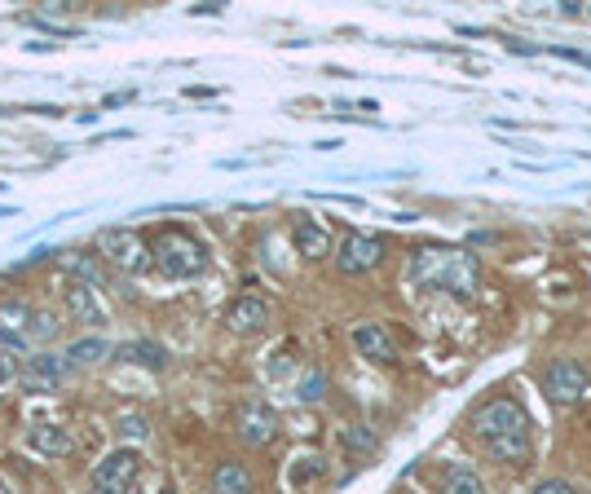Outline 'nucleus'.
<instances>
[{"label": "nucleus", "mask_w": 591, "mask_h": 494, "mask_svg": "<svg viewBox=\"0 0 591 494\" xmlns=\"http://www.w3.org/2000/svg\"><path fill=\"white\" fill-rule=\"evenodd\" d=\"M406 278L433 292H450L459 300H472L481 287V265L472 261V252L464 247H419L406 265Z\"/></svg>", "instance_id": "nucleus-1"}, {"label": "nucleus", "mask_w": 591, "mask_h": 494, "mask_svg": "<svg viewBox=\"0 0 591 494\" xmlns=\"http://www.w3.org/2000/svg\"><path fill=\"white\" fill-rule=\"evenodd\" d=\"M150 256H155V270L164 278H199L208 270V252H203L199 239L181 230H164L155 243H150Z\"/></svg>", "instance_id": "nucleus-2"}, {"label": "nucleus", "mask_w": 591, "mask_h": 494, "mask_svg": "<svg viewBox=\"0 0 591 494\" xmlns=\"http://www.w3.org/2000/svg\"><path fill=\"white\" fill-rule=\"evenodd\" d=\"M93 252L106 256V261H111L115 270H124V274H146L150 265H155L150 243L137 230H128V225H106V230H98Z\"/></svg>", "instance_id": "nucleus-3"}, {"label": "nucleus", "mask_w": 591, "mask_h": 494, "mask_svg": "<svg viewBox=\"0 0 591 494\" xmlns=\"http://www.w3.org/2000/svg\"><path fill=\"white\" fill-rule=\"evenodd\" d=\"M137 472H142V455H137V450H128V446L111 450V455H102L98 464H93L89 494H128Z\"/></svg>", "instance_id": "nucleus-4"}, {"label": "nucleus", "mask_w": 591, "mask_h": 494, "mask_svg": "<svg viewBox=\"0 0 591 494\" xmlns=\"http://www.w3.org/2000/svg\"><path fill=\"white\" fill-rule=\"evenodd\" d=\"M543 393H547V402H556V406L583 402V397L591 393V371L583 367V362H574V358L552 362L547 375H543Z\"/></svg>", "instance_id": "nucleus-5"}, {"label": "nucleus", "mask_w": 591, "mask_h": 494, "mask_svg": "<svg viewBox=\"0 0 591 494\" xmlns=\"http://www.w3.org/2000/svg\"><path fill=\"white\" fill-rule=\"evenodd\" d=\"M521 428H530V420H525L521 402H512V397H494V402L472 411V433H477L481 442L503 437V433H521Z\"/></svg>", "instance_id": "nucleus-6"}, {"label": "nucleus", "mask_w": 591, "mask_h": 494, "mask_svg": "<svg viewBox=\"0 0 591 494\" xmlns=\"http://www.w3.org/2000/svg\"><path fill=\"white\" fill-rule=\"evenodd\" d=\"M67 371H71L67 353L40 349V353H31V358L23 362V371H18V384H23L27 393H49V389H58V384L67 380Z\"/></svg>", "instance_id": "nucleus-7"}, {"label": "nucleus", "mask_w": 591, "mask_h": 494, "mask_svg": "<svg viewBox=\"0 0 591 494\" xmlns=\"http://www.w3.org/2000/svg\"><path fill=\"white\" fill-rule=\"evenodd\" d=\"M380 261H384V243L375 239V234L353 230V234H345V239H340V252H336V270H340V274L358 278V274L375 270Z\"/></svg>", "instance_id": "nucleus-8"}, {"label": "nucleus", "mask_w": 591, "mask_h": 494, "mask_svg": "<svg viewBox=\"0 0 591 494\" xmlns=\"http://www.w3.org/2000/svg\"><path fill=\"white\" fill-rule=\"evenodd\" d=\"M234 428H239V437L247 446H270L278 437V415L270 402H243L234 411Z\"/></svg>", "instance_id": "nucleus-9"}, {"label": "nucleus", "mask_w": 591, "mask_h": 494, "mask_svg": "<svg viewBox=\"0 0 591 494\" xmlns=\"http://www.w3.org/2000/svg\"><path fill=\"white\" fill-rule=\"evenodd\" d=\"M349 340H353V349H358L362 358H371V362H397V345H393L389 331H384V322H353Z\"/></svg>", "instance_id": "nucleus-10"}, {"label": "nucleus", "mask_w": 591, "mask_h": 494, "mask_svg": "<svg viewBox=\"0 0 591 494\" xmlns=\"http://www.w3.org/2000/svg\"><path fill=\"white\" fill-rule=\"evenodd\" d=\"M225 322H230V331H239V336H252V331H261L265 322H270V305H265L261 296H239L225 309Z\"/></svg>", "instance_id": "nucleus-11"}, {"label": "nucleus", "mask_w": 591, "mask_h": 494, "mask_svg": "<svg viewBox=\"0 0 591 494\" xmlns=\"http://www.w3.org/2000/svg\"><path fill=\"white\" fill-rule=\"evenodd\" d=\"M58 270H67L71 274V283H84V287H106V270H102V261H98V252H62L58 256Z\"/></svg>", "instance_id": "nucleus-12"}, {"label": "nucleus", "mask_w": 591, "mask_h": 494, "mask_svg": "<svg viewBox=\"0 0 591 494\" xmlns=\"http://www.w3.org/2000/svg\"><path fill=\"white\" fill-rule=\"evenodd\" d=\"M27 446L36 450V455H45V459H67L75 442H71V433L67 428H58V424H36V428H27Z\"/></svg>", "instance_id": "nucleus-13"}, {"label": "nucleus", "mask_w": 591, "mask_h": 494, "mask_svg": "<svg viewBox=\"0 0 591 494\" xmlns=\"http://www.w3.org/2000/svg\"><path fill=\"white\" fill-rule=\"evenodd\" d=\"M208 494H252V472L239 459H221L208 477Z\"/></svg>", "instance_id": "nucleus-14"}, {"label": "nucleus", "mask_w": 591, "mask_h": 494, "mask_svg": "<svg viewBox=\"0 0 591 494\" xmlns=\"http://www.w3.org/2000/svg\"><path fill=\"white\" fill-rule=\"evenodd\" d=\"M486 455L494 464H521V459H530V428H521V433H503V437H490Z\"/></svg>", "instance_id": "nucleus-15"}, {"label": "nucleus", "mask_w": 591, "mask_h": 494, "mask_svg": "<svg viewBox=\"0 0 591 494\" xmlns=\"http://www.w3.org/2000/svg\"><path fill=\"white\" fill-rule=\"evenodd\" d=\"M67 314L75 322H106L102 314V305H98V296H93V287H84V283H67Z\"/></svg>", "instance_id": "nucleus-16"}, {"label": "nucleus", "mask_w": 591, "mask_h": 494, "mask_svg": "<svg viewBox=\"0 0 591 494\" xmlns=\"http://www.w3.org/2000/svg\"><path fill=\"white\" fill-rule=\"evenodd\" d=\"M296 247H300V256H309V261H322V256L331 252V234L322 230L318 221H296Z\"/></svg>", "instance_id": "nucleus-17"}, {"label": "nucleus", "mask_w": 591, "mask_h": 494, "mask_svg": "<svg viewBox=\"0 0 591 494\" xmlns=\"http://www.w3.org/2000/svg\"><path fill=\"white\" fill-rule=\"evenodd\" d=\"M442 494H486L481 486V472L472 464H450L442 477Z\"/></svg>", "instance_id": "nucleus-18"}, {"label": "nucleus", "mask_w": 591, "mask_h": 494, "mask_svg": "<svg viewBox=\"0 0 591 494\" xmlns=\"http://www.w3.org/2000/svg\"><path fill=\"white\" fill-rule=\"evenodd\" d=\"M115 358H124V362H137V367H164V349L159 345H150V340H124V345H115Z\"/></svg>", "instance_id": "nucleus-19"}, {"label": "nucleus", "mask_w": 591, "mask_h": 494, "mask_svg": "<svg viewBox=\"0 0 591 494\" xmlns=\"http://www.w3.org/2000/svg\"><path fill=\"white\" fill-rule=\"evenodd\" d=\"M106 353H115V349L106 345L102 336H80V340H75V345L67 349V362H71V367H93V362H102Z\"/></svg>", "instance_id": "nucleus-20"}, {"label": "nucleus", "mask_w": 591, "mask_h": 494, "mask_svg": "<svg viewBox=\"0 0 591 494\" xmlns=\"http://www.w3.org/2000/svg\"><path fill=\"white\" fill-rule=\"evenodd\" d=\"M115 437H120V442H146V437H150V420L142 411L115 415Z\"/></svg>", "instance_id": "nucleus-21"}, {"label": "nucleus", "mask_w": 591, "mask_h": 494, "mask_svg": "<svg viewBox=\"0 0 591 494\" xmlns=\"http://www.w3.org/2000/svg\"><path fill=\"white\" fill-rule=\"evenodd\" d=\"M58 331H62L58 314H53V309H36V318H31L27 340H31V345H53V340H58Z\"/></svg>", "instance_id": "nucleus-22"}, {"label": "nucleus", "mask_w": 591, "mask_h": 494, "mask_svg": "<svg viewBox=\"0 0 591 494\" xmlns=\"http://www.w3.org/2000/svg\"><path fill=\"white\" fill-rule=\"evenodd\" d=\"M340 446L353 450V455H371L380 442H375V433L367 424H345V428H340Z\"/></svg>", "instance_id": "nucleus-23"}, {"label": "nucleus", "mask_w": 591, "mask_h": 494, "mask_svg": "<svg viewBox=\"0 0 591 494\" xmlns=\"http://www.w3.org/2000/svg\"><path fill=\"white\" fill-rule=\"evenodd\" d=\"M322 477V459L318 455H300L292 459V472H287V481H292V490H305L309 481Z\"/></svg>", "instance_id": "nucleus-24"}, {"label": "nucleus", "mask_w": 591, "mask_h": 494, "mask_svg": "<svg viewBox=\"0 0 591 494\" xmlns=\"http://www.w3.org/2000/svg\"><path fill=\"white\" fill-rule=\"evenodd\" d=\"M322 389H327V375H322V371L314 367V371H305V380H300L296 397H300V402H318V397H322Z\"/></svg>", "instance_id": "nucleus-25"}, {"label": "nucleus", "mask_w": 591, "mask_h": 494, "mask_svg": "<svg viewBox=\"0 0 591 494\" xmlns=\"http://www.w3.org/2000/svg\"><path fill=\"white\" fill-rule=\"evenodd\" d=\"M18 371H23V367L14 362V353H9V349H0V384H9Z\"/></svg>", "instance_id": "nucleus-26"}, {"label": "nucleus", "mask_w": 591, "mask_h": 494, "mask_svg": "<svg viewBox=\"0 0 591 494\" xmlns=\"http://www.w3.org/2000/svg\"><path fill=\"white\" fill-rule=\"evenodd\" d=\"M530 494H574V486H569V481H561V477H552V481H543V486H534Z\"/></svg>", "instance_id": "nucleus-27"}, {"label": "nucleus", "mask_w": 591, "mask_h": 494, "mask_svg": "<svg viewBox=\"0 0 591 494\" xmlns=\"http://www.w3.org/2000/svg\"><path fill=\"white\" fill-rule=\"evenodd\" d=\"M159 494H177V486H168V481H164V486H159Z\"/></svg>", "instance_id": "nucleus-28"}]
</instances>
